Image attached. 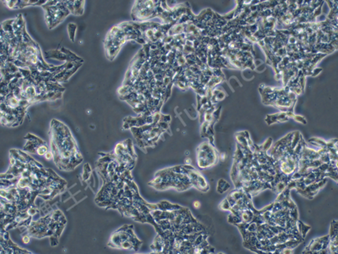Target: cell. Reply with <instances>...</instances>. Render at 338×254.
Returning a JSON list of instances; mask_svg holds the SVG:
<instances>
[{
    "label": "cell",
    "instance_id": "3",
    "mask_svg": "<svg viewBox=\"0 0 338 254\" xmlns=\"http://www.w3.org/2000/svg\"><path fill=\"white\" fill-rule=\"evenodd\" d=\"M328 241L329 235L315 238L309 242L303 252L312 254H327L326 248L328 246Z\"/></svg>",
    "mask_w": 338,
    "mask_h": 254
},
{
    "label": "cell",
    "instance_id": "10",
    "mask_svg": "<svg viewBox=\"0 0 338 254\" xmlns=\"http://www.w3.org/2000/svg\"><path fill=\"white\" fill-rule=\"evenodd\" d=\"M220 208L223 210H229L230 211L231 209L230 204H229V202H228L227 199H224L222 202V203L220 204Z\"/></svg>",
    "mask_w": 338,
    "mask_h": 254
},
{
    "label": "cell",
    "instance_id": "15",
    "mask_svg": "<svg viewBox=\"0 0 338 254\" xmlns=\"http://www.w3.org/2000/svg\"><path fill=\"white\" fill-rule=\"evenodd\" d=\"M193 206H194V208H195V209H200L201 204V202H199V201H194L193 203Z\"/></svg>",
    "mask_w": 338,
    "mask_h": 254
},
{
    "label": "cell",
    "instance_id": "5",
    "mask_svg": "<svg viewBox=\"0 0 338 254\" xmlns=\"http://www.w3.org/2000/svg\"><path fill=\"white\" fill-rule=\"evenodd\" d=\"M294 116V113L291 111H286V112H281L278 114H274L271 115L266 116L265 121L268 125H273L275 123H281V122H285L289 120L290 118H293Z\"/></svg>",
    "mask_w": 338,
    "mask_h": 254
},
{
    "label": "cell",
    "instance_id": "16",
    "mask_svg": "<svg viewBox=\"0 0 338 254\" xmlns=\"http://www.w3.org/2000/svg\"><path fill=\"white\" fill-rule=\"evenodd\" d=\"M190 163H191V160H190V159H189V158H187V159H186L185 165H190Z\"/></svg>",
    "mask_w": 338,
    "mask_h": 254
},
{
    "label": "cell",
    "instance_id": "9",
    "mask_svg": "<svg viewBox=\"0 0 338 254\" xmlns=\"http://www.w3.org/2000/svg\"><path fill=\"white\" fill-rule=\"evenodd\" d=\"M76 28L77 26L74 23H69V26H68V32H69V36L70 38L71 41H74V35H75V31H76Z\"/></svg>",
    "mask_w": 338,
    "mask_h": 254
},
{
    "label": "cell",
    "instance_id": "12",
    "mask_svg": "<svg viewBox=\"0 0 338 254\" xmlns=\"http://www.w3.org/2000/svg\"><path fill=\"white\" fill-rule=\"evenodd\" d=\"M45 158H46L47 160H52V159L54 158V154H53V153H52L51 150H49L48 152L46 153V155H45Z\"/></svg>",
    "mask_w": 338,
    "mask_h": 254
},
{
    "label": "cell",
    "instance_id": "14",
    "mask_svg": "<svg viewBox=\"0 0 338 254\" xmlns=\"http://www.w3.org/2000/svg\"><path fill=\"white\" fill-rule=\"evenodd\" d=\"M322 71V69L321 68H318V67H315L314 70H313L312 71V76H315V75H317L319 73H320V71Z\"/></svg>",
    "mask_w": 338,
    "mask_h": 254
},
{
    "label": "cell",
    "instance_id": "8",
    "mask_svg": "<svg viewBox=\"0 0 338 254\" xmlns=\"http://www.w3.org/2000/svg\"><path fill=\"white\" fill-rule=\"evenodd\" d=\"M48 151L49 148L48 147V146L45 143H43V144H40L39 146L37 147V150H36V153L38 155H40V156H45L46 153H48Z\"/></svg>",
    "mask_w": 338,
    "mask_h": 254
},
{
    "label": "cell",
    "instance_id": "13",
    "mask_svg": "<svg viewBox=\"0 0 338 254\" xmlns=\"http://www.w3.org/2000/svg\"><path fill=\"white\" fill-rule=\"evenodd\" d=\"M22 241L24 243H26V244H27V243H29L30 241V233L29 234H27V235H24L22 236Z\"/></svg>",
    "mask_w": 338,
    "mask_h": 254
},
{
    "label": "cell",
    "instance_id": "4",
    "mask_svg": "<svg viewBox=\"0 0 338 254\" xmlns=\"http://www.w3.org/2000/svg\"><path fill=\"white\" fill-rule=\"evenodd\" d=\"M326 180L325 178L318 182H314V183L308 185L307 187H305L303 190H297V192L305 198L312 199L319 192V191L326 185Z\"/></svg>",
    "mask_w": 338,
    "mask_h": 254
},
{
    "label": "cell",
    "instance_id": "11",
    "mask_svg": "<svg viewBox=\"0 0 338 254\" xmlns=\"http://www.w3.org/2000/svg\"><path fill=\"white\" fill-rule=\"evenodd\" d=\"M293 119H294V120H296L297 122H299V123H301V124L307 123V121H306V120H305V118H304V117L301 115H296V114H294V116L293 117Z\"/></svg>",
    "mask_w": 338,
    "mask_h": 254
},
{
    "label": "cell",
    "instance_id": "7",
    "mask_svg": "<svg viewBox=\"0 0 338 254\" xmlns=\"http://www.w3.org/2000/svg\"><path fill=\"white\" fill-rule=\"evenodd\" d=\"M297 228L299 234L302 236V238H304L305 235H307V233L310 230V226L302 223L301 221H297Z\"/></svg>",
    "mask_w": 338,
    "mask_h": 254
},
{
    "label": "cell",
    "instance_id": "6",
    "mask_svg": "<svg viewBox=\"0 0 338 254\" xmlns=\"http://www.w3.org/2000/svg\"><path fill=\"white\" fill-rule=\"evenodd\" d=\"M230 189V184L228 183L227 181H226L225 180L221 179L218 180L217 182V187H216V191L218 193H224L226 192L227 191H228Z\"/></svg>",
    "mask_w": 338,
    "mask_h": 254
},
{
    "label": "cell",
    "instance_id": "1",
    "mask_svg": "<svg viewBox=\"0 0 338 254\" xmlns=\"http://www.w3.org/2000/svg\"><path fill=\"white\" fill-rule=\"evenodd\" d=\"M259 90L264 104L278 108L282 112H294L297 95L286 91L285 88H275L263 85L260 86Z\"/></svg>",
    "mask_w": 338,
    "mask_h": 254
},
{
    "label": "cell",
    "instance_id": "2",
    "mask_svg": "<svg viewBox=\"0 0 338 254\" xmlns=\"http://www.w3.org/2000/svg\"><path fill=\"white\" fill-rule=\"evenodd\" d=\"M220 154L211 142L201 143L197 149V165L201 169L212 167L219 160Z\"/></svg>",
    "mask_w": 338,
    "mask_h": 254
}]
</instances>
